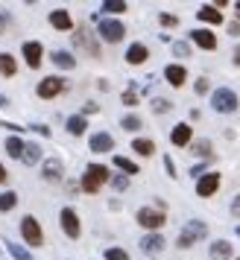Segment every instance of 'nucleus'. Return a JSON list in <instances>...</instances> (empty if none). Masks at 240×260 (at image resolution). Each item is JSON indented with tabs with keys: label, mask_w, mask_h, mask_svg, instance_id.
<instances>
[{
	"label": "nucleus",
	"mask_w": 240,
	"mask_h": 260,
	"mask_svg": "<svg viewBox=\"0 0 240 260\" xmlns=\"http://www.w3.org/2000/svg\"><path fill=\"white\" fill-rule=\"evenodd\" d=\"M193 91H196V94H205V91H208V79H196V85H193Z\"/></svg>",
	"instance_id": "79ce46f5"
},
{
	"label": "nucleus",
	"mask_w": 240,
	"mask_h": 260,
	"mask_svg": "<svg viewBox=\"0 0 240 260\" xmlns=\"http://www.w3.org/2000/svg\"><path fill=\"white\" fill-rule=\"evenodd\" d=\"M106 260H129V254L123 248H106Z\"/></svg>",
	"instance_id": "f704fd0d"
},
{
	"label": "nucleus",
	"mask_w": 240,
	"mask_h": 260,
	"mask_svg": "<svg viewBox=\"0 0 240 260\" xmlns=\"http://www.w3.org/2000/svg\"><path fill=\"white\" fill-rule=\"evenodd\" d=\"M228 36H240V21H234V24L228 26Z\"/></svg>",
	"instance_id": "c03bdc74"
},
{
	"label": "nucleus",
	"mask_w": 240,
	"mask_h": 260,
	"mask_svg": "<svg viewBox=\"0 0 240 260\" xmlns=\"http://www.w3.org/2000/svg\"><path fill=\"white\" fill-rule=\"evenodd\" d=\"M164 213L156 211V208H141L138 211V225H144V228H149V231H158L161 225H164Z\"/></svg>",
	"instance_id": "423d86ee"
},
{
	"label": "nucleus",
	"mask_w": 240,
	"mask_h": 260,
	"mask_svg": "<svg viewBox=\"0 0 240 260\" xmlns=\"http://www.w3.org/2000/svg\"><path fill=\"white\" fill-rule=\"evenodd\" d=\"M24 143L26 141H21V138H9V141L3 143V146H6V155H9V158H21V152H24Z\"/></svg>",
	"instance_id": "393cba45"
},
{
	"label": "nucleus",
	"mask_w": 240,
	"mask_h": 260,
	"mask_svg": "<svg viewBox=\"0 0 240 260\" xmlns=\"http://www.w3.org/2000/svg\"><path fill=\"white\" fill-rule=\"evenodd\" d=\"M170 103L167 100H164V96H158V100H153V111H156V114H164V111H170Z\"/></svg>",
	"instance_id": "72a5a7b5"
},
{
	"label": "nucleus",
	"mask_w": 240,
	"mask_h": 260,
	"mask_svg": "<svg viewBox=\"0 0 240 260\" xmlns=\"http://www.w3.org/2000/svg\"><path fill=\"white\" fill-rule=\"evenodd\" d=\"M129 9V3H123V0H106L103 3V12L106 15H120V12H126Z\"/></svg>",
	"instance_id": "c85d7f7f"
},
{
	"label": "nucleus",
	"mask_w": 240,
	"mask_h": 260,
	"mask_svg": "<svg viewBox=\"0 0 240 260\" xmlns=\"http://www.w3.org/2000/svg\"><path fill=\"white\" fill-rule=\"evenodd\" d=\"M111 187L114 190H126L129 187V176H114L111 178Z\"/></svg>",
	"instance_id": "e433bc0d"
},
{
	"label": "nucleus",
	"mask_w": 240,
	"mask_h": 260,
	"mask_svg": "<svg viewBox=\"0 0 240 260\" xmlns=\"http://www.w3.org/2000/svg\"><path fill=\"white\" fill-rule=\"evenodd\" d=\"M114 167L123 170V176H135V173H138V164L129 161V158H123V155H114Z\"/></svg>",
	"instance_id": "cd10ccee"
},
{
	"label": "nucleus",
	"mask_w": 240,
	"mask_h": 260,
	"mask_svg": "<svg viewBox=\"0 0 240 260\" xmlns=\"http://www.w3.org/2000/svg\"><path fill=\"white\" fill-rule=\"evenodd\" d=\"M158 21H161V26H179V18H176V15H161V18H158Z\"/></svg>",
	"instance_id": "4c0bfd02"
},
{
	"label": "nucleus",
	"mask_w": 240,
	"mask_h": 260,
	"mask_svg": "<svg viewBox=\"0 0 240 260\" xmlns=\"http://www.w3.org/2000/svg\"><path fill=\"white\" fill-rule=\"evenodd\" d=\"M97 32H100V38H103V41H108V44H117V41H123V36H126V26L120 24V21L106 18V21H100Z\"/></svg>",
	"instance_id": "20e7f679"
},
{
	"label": "nucleus",
	"mask_w": 240,
	"mask_h": 260,
	"mask_svg": "<svg viewBox=\"0 0 240 260\" xmlns=\"http://www.w3.org/2000/svg\"><path fill=\"white\" fill-rule=\"evenodd\" d=\"M18 73V64L9 53H0V76H15Z\"/></svg>",
	"instance_id": "b1692460"
},
{
	"label": "nucleus",
	"mask_w": 240,
	"mask_h": 260,
	"mask_svg": "<svg viewBox=\"0 0 240 260\" xmlns=\"http://www.w3.org/2000/svg\"><path fill=\"white\" fill-rule=\"evenodd\" d=\"M18 205V193H0V211H12Z\"/></svg>",
	"instance_id": "7c9ffc66"
},
{
	"label": "nucleus",
	"mask_w": 240,
	"mask_h": 260,
	"mask_svg": "<svg viewBox=\"0 0 240 260\" xmlns=\"http://www.w3.org/2000/svg\"><path fill=\"white\" fill-rule=\"evenodd\" d=\"M85 129H88V120H85L82 114H73V117L68 120V132H71V135H82Z\"/></svg>",
	"instance_id": "bb28decb"
},
{
	"label": "nucleus",
	"mask_w": 240,
	"mask_h": 260,
	"mask_svg": "<svg viewBox=\"0 0 240 260\" xmlns=\"http://www.w3.org/2000/svg\"><path fill=\"white\" fill-rule=\"evenodd\" d=\"M9 24H12V18H9V12H6V9H0V36H3V29H6Z\"/></svg>",
	"instance_id": "ea45409f"
},
{
	"label": "nucleus",
	"mask_w": 240,
	"mask_h": 260,
	"mask_svg": "<svg viewBox=\"0 0 240 260\" xmlns=\"http://www.w3.org/2000/svg\"><path fill=\"white\" fill-rule=\"evenodd\" d=\"M191 38L202 50H217V38H214V32H211V29H193Z\"/></svg>",
	"instance_id": "f3484780"
},
{
	"label": "nucleus",
	"mask_w": 240,
	"mask_h": 260,
	"mask_svg": "<svg viewBox=\"0 0 240 260\" xmlns=\"http://www.w3.org/2000/svg\"><path fill=\"white\" fill-rule=\"evenodd\" d=\"M211 108L220 111V114H231V111H237V94H234L231 88H217L214 94H211Z\"/></svg>",
	"instance_id": "7ed1b4c3"
},
{
	"label": "nucleus",
	"mask_w": 240,
	"mask_h": 260,
	"mask_svg": "<svg viewBox=\"0 0 240 260\" xmlns=\"http://www.w3.org/2000/svg\"><path fill=\"white\" fill-rule=\"evenodd\" d=\"M50 24L56 26L59 32H71V29H73V21H71V15L65 12V9H56V12H50Z\"/></svg>",
	"instance_id": "2eb2a0df"
},
{
	"label": "nucleus",
	"mask_w": 240,
	"mask_h": 260,
	"mask_svg": "<svg viewBox=\"0 0 240 260\" xmlns=\"http://www.w3.org/2000/svg\"><path fill=\"white\" fill-rule=\"evenodd\" d=\"M50 61H53L56 68H62V71H73V68H76V59H73L68 50H56V53H50Z\"/></svg>",
	"instance_id": "a211bd4d"
},
{
	"label": "nucleus",
	"mask_w": 240,
	"mask_h": 260,
	"mask_svg": "<svg viewBox=\"0 0 240 260\" xmlns=\"http://www.w3.org/2000/svg\"><path fill=\"white\" fill-rule=\"evenodd\" d=\"M231 213H234V216H240V193L234 196V202H231Z\"/></svg>",
	"instance_id": "37998d69"
},
{
	"label": "nucleus",
	"mask_w": 240,
	"mask_h": 260,
	"mask_svg": "<svg viewBox=\"0 0 240 260\" xmlns=\"http://www.w3.org/2000/svg\"><path fill=\"white\" fill-rule=\"evenodd\" d=\"M21 237H24L29 246H41V243H44V234H41V225L36 222V216H24V222H21Z\"/></svg>",
	"instance_id": "39448f33"
},
{
	"label": "nucleus",
	"mask_w": 240,
	"mask_h": 260,
	"mask_svg": "<svg viewBox=\"0 0 240 260\" xmlns=\"http://www.w3.org/2000/svg\"><path fill=\"white\" fill-rule=\"evenodd\" d=\"M62 91H65V82H62L59 76H47V79L38 82V96H41V100H53V96H59Z\"/></svg>",
	"instance_id": "0eeeda50"
},
{
	"label": "nucleus",
	"mask_w": 240,
	"mask_h": 260,
	"mask_svg": "<svg viewBox=\"0 0 240 260\" xmlns=\"http://www.w3.org/2000/svg\"><path fill=\"white\" fill-rule=\"evenodd\" d=\"M217 187H220V173H205L202 178H196V193L208 199V196H214Z\"/></svg>",
	"instance_id": "6e6552de"
},
{
	"label": "nucleus",
	"mask_w": 240,
	"mask_h": 260,
	"mask_svg": "<svg viewBox=\"0 0 240 260\" xmlns=\"http://www.w3.org/2000/svg\"><path fill=\"white\" fill-rule=\"evenodd\" d=\"M234 64H237V68H240V47L234 50Z\"/></svg>",
	"instance_id": "49530a36"
},
{
	"label": "nucleus",
	"mask_w": 240,
	"mask_h": 260,
	"mask_svg": "<svg viewBox=\"0 0 240 260\" xmlns=\"http://www.w3.org/2000/svg\"><path fill=\"white\" fill-rule=\"evenodd\" d=\"M6 103H9V100H6V96H3V94H0V108H3V106H6Z\"/></svg>",
	"instance_id": "de8ad7c7"
},
{
	"label": "nucleus",
	"mask_w": 240,
	"mask_h": 260,
	"mask_svg": "<svg viewBox=\"0 0 240 260\" xmlns=\"http://www.w3.org/2000/svg\"><path fill=\"white\" fill-rule=\"evenodd\" d=\"M196 18L205 21V24H223V15H220V9H214V6H202V9L196 12Z\"/></svg>",
	"instance_id": "5701e85b"
},
{
	"label": "nucleus",
	"mask_w": 240,
	"mask_h": 260,
	"mask_svg": "<svg viewBox=\"0 0 240 260\" xmlns=\"http://www.w3.org/2000/svg\"><path fill=\"white\" fill-rule=\"evenodd\" d=\"M164 76H167V82L173 85V88H182L185 79H188V71H185L182 64H167V68H164Z\"/></svg>",
	"instance_id": "ddd939ff"
},
{
	"label": "nucleus",
	"mask_w": 240,
	"mask_h": 260,
	"mask_svg": "<svg viewBox=\"0 0 240 260\" xmlns=\"http://www.w3.org/2000/svg\"><path fill=\"white\" fill-rule=\"evenodd\" d=\"M111 146H114V141H111L108 132H97V135H91V149H94V152H111Z\"/></svg>",
	"instance_id": "6ab92c4d"
},
{
	"label": "nucleus",
	"mask_w": 240,
	"mask_h": 260,
	"mask_svg": "<svg viewBox=\"0 0 240 260\" xmlns=\"http://www.w3.org/2000/svg\"><path fill=\"white\" fill-rule=\"evenodd\" d=\"M237 237H240V225H237Z\"/></svg>",
	"instance_id": "8fccbe9b"
},
{
	"label": "nucleus",
	"mask_w": 240,
	"mask_h": 260,
	"mask_svg": "<svg viewBox=\"0 0 240 260\" xmlns=\"http://www.w3.org/2000/svg\"><path fill=\"white\" fill-rule=\"evenodd\" d=\"M41 53H44V47L38 44V41H26L24 44V59L29 68H38L41 64Z\"/></svg>",
	"instance_id": "f8f14e48"
},
{
	"label": "nucleus",
	"mask_w": 240,
	"mask_h": 260,
	"mask_svg": "<svg viewBox=\"0 0 240 260\" xmlns=\"http://www.w3.org/2000/svg\"><path fill=\"white\" fill-rule=\"evenodd\" d=\"M120 126L126 132H138L141 129V117H138V114H126V117L120 120Z\"/></svg>",
	"instance_id": "c756f323"
},
{
	"label": "nucleus",
	"mask_w": 240,
	"mask_h": 260,
	"mask_svg": "<svg viewBox=\"0 0 240 260\" xmlns=\"http://www.w3.org/2000/svg\"><path fill=\"white\" fill-rule=\"evenodd\" d=\"M106 181H108V170L103 164H91L82 173V190H85V193H91V196H94Z\"/></svg>",
	"instance_id": "f03ea898"
},
{
	"label": "nucleus",
	"mask_w": 240,
	"mask_h": 260,
	"mask_svg": "<svg viewBox=\"0 0 240 260\" xmlns=\"http://www.w3.org/2000/svg\"><path fill=\"white\" fill-rule=\"evenodd\" d=\"M193 152H196V155H211V143H208V141H199L196 146H193Z\"/></svg>",
	"instance_id": "58836bf2"
},
{
	"label": "nucleus",
	"mask_w": 240,
	"mask_h": 260,
	"mask_svg": "<svg viewBox=\"0 0 240 260\" xmlns=\"http://www.w3.org/2000/svg\"><path fill=\"white\" fill-rule=\"evenodd\" d=\"M120 100H123L126 106H138V91H135V88H126V91H123V96H120Z\"/></svg>",
	"instance_id": "c9c22d12"
},
{
	"label": "nucleus",
	"mask_w": 240,
	"mask_h": 260,
	"mask_svg": "<svg viewBox=\"0 0 240 260\" xmlns=\"http://www.w3.org/2000/svg\"><path fill=\"white\" fill-rule=\"evenodd\" d=\"M205 237H208V225L199 222V219H191V222L179 231V240H176V243H179V248H191L193 243H199Z\"/></svg>",
	"instance_id": "f257e3e1"
},
{
	"label": "nucleus",
	"mask_w": 240,
	"mask_h": 260,
	"mask_svg": "<svg viewBox=\"0 0 240 260\" xmlns=\"http://www.w3.org/2000/svg\"><path fill=\"white\" fill-rule=\"evenodd\" d=\"M237 18H240V3H237Z\"/></svg>",
	"instance_id": "09e8293b"
},
{
	"label": "nucleus",
	"mask_w": 240,
	"mask_h": 260,
	"mask_svg": "<svg viewBox=\"0 0 240 260\" xmlns=\"http://www.w3.org/2000/svg\"><path fill=\"white\" fill-rule=\"evenodd\" d=\"M173 56L188 59V56H191V44H188V41H176V44H173Z\"/></svg>",
	"instance_id": "473e14b6"
},
{
	"label": "nucleus",
	"mask_w": 240,
	"mask_h": 260,
	"mask_svg": "<svg viewBox=\"0 0 240 260\" xmlns=\"http://www.w3.org/2000/svg\"><path fill=\"white\" fill-rule=\"evenodd\" d=\"M161 248H164V237L156 234V231H153V234H146L144 240H141V251H146V254H158Z\"/></svg>",
	"instance_id": "dca6fc26"
},
{
	"label": "nucleus",
	"mask_w": 240,
	"mask_h": 260,
	"mask_svg": "<svg viewBox=\"0 0 240 260\" xmlns=\"http://www.w3.org/2000/svg\"><path fill=\"white\" fill-rule=\"evenodd\" d=\"M73 44H76V47H85L88 50V56H100V44L94 41L91 29H79V32H73Z\"/></svg>",
	"instance_id": "9d476101"
},
{
	"label": "nucleus",
	"mask_w": 240,
	"mask_h": 260,
	"mask_svg": "<svg viewBox=\"0 0 240 260\" xmlns=\"http://www.w3.org/2000/svg\"><path fill=\"white\" fill-rule=\"evenodd\" d=\"M62 228H65V234L71 237V240H76V237L82 234V228H79V216H76L73 208H65V211H62Z\"/></svg>",
	"instance_id": "1a4fd4ad"
},
{
	"label": "nucleus",
	"mask_w": 240,
	"mask_h": 260,
	"mask_svg": "<svg viewBox=\"0 0 240 260\" xmlns=\"http://www.w3.org/2000/svg\"><path fill=\"white\" fill-rule=\"evenodd\" d=\"M149 59V50H146V44H129V50H126V61L129 64H144V61Z\"/></svg>",
	"instance_id": "9b49d317"
},
{
	"label": "nucleus",
	"mask_w": 240,
	"mask_h": 260,
	"mask_svg": "<svg viewBox=\"0 0 240 260\" xmlns=\"http://www.w3.org/2000/svg\"><path fill=\"white\" fill-rule=\"evenodd\" d=\"M132 149H135L138 155H153V152H156V143L146 141V138H135V141H132Z\"/></svg>",
	"instance_id": "a878e982"
},
{
	"label": "nucleus",
	"mask_w": 240,
	"mask_h": 260,
	"mask_svg": "<svg viewBox=\"0 0 240 260\" xmlns=\"http://www.w3.org/2000/svg\"><path fill=\"white\" fill-rule=\"evenodd\" d=\"M191 138H193V132H191V126H188V123H179L176 129L170 132V141H173V146H188V143H191Z\"/></svg>",
	"instance_id": "4468645a"
},
{
	"label": "nucleus",
	"mask_w": 240,
	"mask_h": 260,
	"mask_svg": "<svg viewBox=\"0 0 240 260\" xmlns=\"http://www.w3.org/2000/svg\"><path fill=\"white\" fill-rule=\"evenodd\" d=\"M164 170H167L170 178H176V164H173V158H170V155H164Z\"/></svg>",
	"instance_id": "a19ab883"
},
{
	"label": "nucleus",
	"mask_w": 240,
	"mask_h": 260,
	"mask_svg": "<svg viewBox=\"0 0 240 260\" xmlns=\"http://www.w3.org/2000/svg\"><path fill=\"white\" fill-rule=\"evenodd\" d=\"M208 254H211V260H231V243L228 240H214Z\"/></svg>",
	"instance_id": "aec40b11"
},
{
	"label": "nucleus",
	"mask_w": 240,
	"mask_h": 260,
	"mask_svg": "<svg viewBox=\"0 0 240 260\" xmlns=\"http://www.w3.org/2000/svg\"><path fill=\"white\" fill-rule=\"evenodd\" d=\"M9 251H12V257H15V260H33V254H29V251H26L24 246L12 243V240H9Z\"/></svg>",
	"instance_id": "2f4dec72"
},
{
	"label": "nucleus",
	"mask_w": 240,
	"mask_h": 260,
	"mask_svg": "<svg viewBox=\"0 0 240 260\" xmlns=\"http://www.w3.org/2000/svg\"><path fill=\"white\" fill-rule=\"evenodd\" d=\"M237 260H240V257H237Z\"/></svg>",
	"instance_id": "3c124183"
},
{
	"label": "nucleus",
	"mask_w": 240,
	"mask_h": 260,
	"mask_svg": "<svg viewBox=\"0 0 240 260\" xmlns=\"http://www.w3.org/2000/svg\"><path fill=\"white\" fill-rule=\"evenodd\" d=\"M41 176L47 178V181H59L62 178V161L59 158H47V161H44V170H41Z\"/></svg>",
	"instance_id": "4be33fe9"
},
{
	"label": "nucleus",
	"mask_w": 240,
	"mask_h": 260,
	"mask_svg": "<svg viewBox=\"0 0 240 260\" xmlns=\"http://www.w3.org/2000/svg\"><path fill=\"white\" fill-rule=\"evenodd\" d=\"M6 181V170H3V164H0V184Z\"/></svg>",
	"instance_id": "a18cd8bd"
},
{
	"label": "nucleus",
	"mask_w": 240,
	"mask_h": 260,
	"mask_svg": "<svg viewBox=\"0 0 240 260\" xmlns=\"http://www.w3.org/2000/svg\"><path fill=\"white\" fill-rule=\"evenodd\" d=\"M21 161L26 167H36L41 161V146L38 143H24V152H21Z\"/></svg>",
	"instance_id": "412c9836"
}]
</instances>
